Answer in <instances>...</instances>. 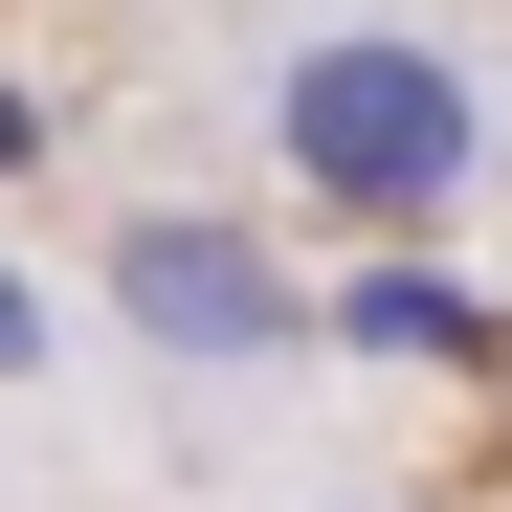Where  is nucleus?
Returning <instances> with one entry per match:
<instances>
[{"mask_svg":"<svg viewBox=\"0 0 512 512\" xmlns=\"http://www.w3.org/2000/svg\"><path fill=\"white\" fill-rule=\"evenodd\" d=\"M245 134H268V179L312 223L446 245L512 179V67L446 0H268V23H245Z\"/></svg>","mask_w":512,"mask_h":512,"instance_id":"1","label":"nucleus"},{"mask_svg":"<svg viewBox=\"0 0 512 512\" xmlns=\"http://www.w3.org/2000/svg\"><path fill=\"white\" fill-rule=\"evenodd\" d=\"M90 334H134L156 379H290L312 334H334V290L245 201H112L90 223Z\"/></svg>","mask_w":512,"mask_h":512,"instance_id":"2","label":"nucleus"},{"mask_svg":"<svg viewBox=\"0 0 512 512\" xmlns=\"http://www.w3.org/2000/svg\"><path fill=\"white\" fill-rule=\"evenodd\" d=\"M67 334H90V312H67V290L23 268V245H0V379H67Z\"/></svg>","mask_w":512,"mask_h":512,"instance_id":"3","label":"nucleus"}]
</instances>
